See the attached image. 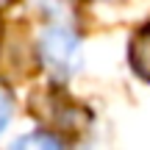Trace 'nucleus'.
I'll return each instance as SVG.
<instances>
[{
    "label": "nucleus",
    "instance_id": "39448f33",
    "mask_svg": "<svg viewBox=\"0 0 150 150\" xmlns=\"http://www.w3.org/2000/svg\"><path fill=\"white\" fill-rule=\"evenodd\" d=\"M14 0H0V8H6V6H11Z\"/></svg>",
    "mask_w": 150,
    "mask_h": 150
},
{
    "label": "nucleus",
    "instance_id": "f03ea898",
    "mask_svg": "<svg viewBox=\"0 0 150 150\" xmlns=\"http://www.w3.org/2000/svg\"><path fill=\"white\" fill-rule=\"evenodd\" d=\"M128 56H131V67L136 70V75L145 78V81H150V31L134 36Z\"/></svg>",
    "mask_w": 150,
    "mask_h": 150
},
{
    "label": "nucleus",
    "instance_id": "7ed1b4c3",
    "mask_svg": "<svg viewBox=\"0 0 150 150\" xmlns=\"http://www.w3.org/2000/svg\"><path fill=\"white\" fill-rule=\"evenodd\" d=\"M61 145H64V139H61V136L39 134V131L22 136V139H14V147H61Z\"/></svg>",
    "mask_w": 150,
    "mask_h": 150
},
{
    "label": "nucleus",
    "instance_id": "f257e3e1",
    "mask_svg": "<svg viewBox=\"0 0 150 150\" xmlns=\"http://www.w3.org/2000/svg\"><path fill=\"white\" fill-rule=\"evenodd\" d=\"M36 50L42 64L47 67L56 78H67L78 70L81 59V39L78 33H72L67 25H50L39 33Z\"/></svg>",
    "mask_w": 150,
    "mask_h": 150
},
{
    "label": "nucleus",
    "instance_id": "20e7f679",
    "mask_svg": "<svg viewBox=\"0 0 150 150\" xmlns=\"http://www.w3.org/2000/svg\"><path fill=\"white\" fill-rule=\"evenodd\" d=\"M11 114H14V100H11V95L6 89H0V134H3V128L8 125Z\"/></svg>",
    "mask_w": 150,
    "mask_h": 150
}]
</instances>
